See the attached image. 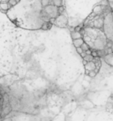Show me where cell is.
I'll list each match as a JSON object with an SVG mask.
<instances>
[{"instance_id":"obj_1","label":"cell","mask_w":113,"mask_h":121,"mask_svg":"<svg viewBox=\"0 0 113 121\" xmlns=\"http://www.w3.org/2000/svg\"><path fill=\"white\" fill-rule=\"evenodd\" d=\"M85 43L88 44L92 50L103 51L109 43L103 29L96 27H84L81 30Z\"/></svg>"},{"instance_id":"obj_2","label":"cell","mask_w":113,"mask_h":121,"mask_svg":"<svg viewBox=\"0 0 113 121\" xmlns=\"http://www.w3.org/2000/svg\"><path fill=\"white\" fill-rule=\"evenodd\" d=\"M104 16L105 14H97L91 13V14L85 20L84 26L103 29V23H104Z\"/></svg>"},{"instance_id":"obj_3","label":"cell","mask_w":113,"mask_h":121,"mask_svg":"<svg viewBox=\"0 0 113 121\" xmlns=\"http://www.w3.org/2000/svg\"><path fill=\"white\" fill-rule=\"evenodd\" d=\"M103 31L109 42L113 43V15L112 11L108 12L104 16Z\"/></svg>"},{"instance_id":"obj_4","label":"cell","mask_w":113,"mask_h":121,"mask_svg":"<svg viewBox=\"0 0 113 121\" xmlns=\"http://www.w3.org/2000/svg\"><path fill=\"white\" fill-rule=\"evenodd\" d=\"M54 25H56L59 27H66L68 25V19L65 15L64 14H59L55 20V23Z\"/></svg>"},{"instance_id":"obj_5","label":"cell","mask_w":113,"mask_h":121,"mask_svg":"<svg viewBox=\"0 0 113 121\" xmlns=\"http://www.w3.org/2000/svg\"><path fill=\"white\" fill-rule=\"evenodd\" d=\"M103 59H104V62H105L108 65L113 67V53L112 52L104 55V56H103Z\"/></svg>"},{"instance_id":"obj_6","label":"cell","mask_w":113,"mask_h":121,"mask_svg":"<svg viewBox=\"0 0 113 121\" xmlns=\"http://www.w3.org/2000/svg\"><path fill=\"white\" fill-rule=\"evenodd\" d=\"M71 37L73 40H75V39H79V38H83V35L81 32L73 30L71 32Z\"/></svg>"},{"instance_id":"obj_7","label":"cell","mask_w":113,"mask_h":121,"mask_svg":"<svg viewBox=\"0 0 113 121\" xmlns=\"http://www.w3.org/2000/svg\"><path fill=\"white\" fill-rule=\"evenodd\" d=\"M12 7L13 6L9 3H0V10L2 11L3 13H5L7 11H9Z\"/></svg>"},{"instance_id":"obj_8","label":"cell","mask_w":113,"mask_h":121,"mask_svg":"<svg viewBox=\"0 0 113 121\" xmlns=\"http://www.w3.org/2000/svg\"><path fill=\"white\" fill-rule=\"evenodd\" d=\"M85 43L83 38H79V39H75V40H73V44L75 48H79L81 47V45Z\"/></svg>"},{"instance_id":"obj_9","label":"cell","mask_w":113,"mask_h":121,"mask_svg":"<svg viewBox=\"0 0 113 121\" xmlns=\"http://www.w3.org/2000/svg\"><path fill=\"white\" fill-rule=\"evenodd\" d=\"M52 25H53V24L50 23V21H45V22H43V25H42V29H43V30H48V29H50Z\"/></svg>"},{"instance_id":"obj_10","label":"cell","mask_w":113,"mask_h":121,"mask_svg":"<svg viewBox=\"0 0 113 121\" xmlns=\"http://www.w3.org/2000/svg\"><path fill=\"white\" fill-rule=\"evenodd\" d=\"M52 4L56 7L63 6V0H52Z\"/></svg>"},{"instance_id":"obj_11","label":"cell","mask_w":113,"mask_h":121,"mask_svg":"<svg viewBox=\"0 0 113 121\" xmlns=\"http://www.w3.org/2000/svg\"><path fill=\"white\" fill-rule=\"evenodd\" d=\"M51 4H52V2H50V0H41V4L43 7H46Z\"/></svg>"},{"instance_id":"obj_12","label":"cell","mask_w":113,"mask_h":121,"mask_svg":"<svg viewBox=\"0 0 113 121\" xmlns=\"http://www.w3.org/2000/svg\"><path fill=\"white\" fill-rule=\"evenodd\" d=\"M94 58H95V57L92 56V54H90V55H86V56L83 57V60L87 61V62H89V61H93Z\"/></svg>"},{"instance_id":"obj_13","label":"cell","mask_w":113,"mask_h":121,"mask_svg":"<svg viewBox=\"0 0 113 121\" xmlns=\"http://www.w3.org/2000/svg\"><path fill=\"white\" fill-rule=\"evenodd\" d=\"M81 48H82V50H83L84 51H88L89 49H91V48H90V46L87 43H84L81 45Z\"/></svg>"},{"instance_id":"obj_14","label":"cell","mask_w":113,"mask_h":121,"mask_svg":"<svg viewBox=\"0 0 113 121\" xmlns=\"http://www.w3.org/2000/svg\"><path fill=\"white\" fill-rule=\"evenodd\" d=\"M97 73H96V71H92V72H89V73H87V75L91 78H94V77H96V76Z\"/></svg>"},{"instance_id":"obj_15","label":"cell","mask_w":113,"mask_h":121,"mask_svg":"<svg viewBox=\"0 0 113 121\" xmlns=\"http://www.w3.org/2000/svg\"><path fill=\"white\" fill-rule=\"evenodd\" d=\"M76 51H77V52H78L79 54H80V55H81V54H82V53L84 52V51L82 50V48H81V47L76 48Z\"/></svg>"},{"instance_id":"obj_16","label":"cell","mask_w":113,"mask_h":121,"mask_svg":"<svg viewBox=\"0 0 113 121\" xmlns=\"http://www.w3.org/2000/svg\"><path fill=\"white\" fill-rule=\"evenodd\" d=\"M1 3H9V0H2Z\"/></svg>"},{"instance_id":"obj_17","label":"cell","mask_w":113,"mask_h":121,"mask_svg":"<svg viewBox=\"0 0 113 121\" xmlns=\"http://www.w3.org/2000/svg\"><path fill=\"white\" fill-rule=\"evenodd\" d=\"M110 49H111V52L113 53V43H111V45H110Z\"/></svg>"},{"instance_id":"obj_18","label":"cell","mask_w":113,"mask_h":121,"mask_svg":"<svg viewBox=\"0 0 113 121\" xmlns=\"http://www.w3.org/2000/svg\"><path fill=\"white\" fill-rule=\"evenodd\" d=\"M1 1H2V0H0V3H1Z\"/></svg>"},{"instance_id":"obj_19","label":"cell","mask_w":113,"mask_h":121,"mask_svg":"<svg viewBox=\"0 0 113 121\" xmlns=\"http://www.w3.org/2000/svg\"><path fill=\"white\" fill-rule=\"evenodd\" d=\"M112 15H113V12H112Z\"/></svg>"},{"instance_id":"obj_20","label":"cell","mask_w":113,"mask_h":121,"mask_svg":"<svg viewBox=\"0 0 113 121\" xmlns=\"http://www.w3.org/2000/svg\"><path fill=\"white\" fill-rule=\"evenodd\" d=\"M112 12H113V11H112Z\"/></svg>"}]
</instances>
